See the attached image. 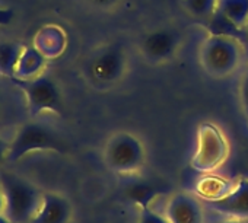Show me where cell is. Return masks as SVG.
<instances>
[{"mask_svg":"<svg viewBox=\"0 0 248 223\" xmlns=\"http://www.w3.org/2000/svg\"><path fill=\"white\" fill-rule=\"evenodd\" d=\"M197 63L210 79H229L247 64L245 44L231 34H209L199 44Z\"/></svg>","mask_w":248,"mask_h":223,"instance_id":"6da1fadb","label":"cell"},{"mask_svg":"<svg viewBox=\"0 0 248 223\" xmlns=\"http://www.w3.org/2000/svg\"><path fill=\"white\" fill-rule=\"evenodd\" d=\"M124 195L140 208H146L161 194V188L148 179H130L124 185Z\"/></svg>","mask_w":248,"mask_h":223,"instance_id":"2e32d148","label":"cell"},{"mask_svg":"<svg viewBox=\"0 0 248 223\" xmlns=\"http://www.w3.org/2000/svg\"><path fill=\"white\" fill-rule=\"evenodd\" d=\"M12 19V12L6 9H0V24H9Z\"/></svg>","mask_w":248,"mask_h":223,"instance_id":"cb8c5ba5","label":"cell"},{"mask_svg":"<svg viewBox=\"0 0 248 223\" xmlns=\"http://www.w3.org/2000/svg\"><path fill=\"white\" fill-rule=\"evenodd\" d=\"M34 47L41 51L47 60L57 59L67 47V35L63 28L57 25H46L35 34Z\"/></svg>","mask_w":248,"mask_h":223,"instance_id":"4fadbf2b","label":"cell"},{"mask_svg":"<svg viewBox=\"0 0 248 223\" xmlns=\"http://www.w3.org/2000/svg\"><path fill=\"white\" fill-rule=\"evenodd\" d=\"M18 80V79H16ZM22 88L31 119H38L43 114H62L63 99L57 83L47 74H40L30 80H18Z\"/></svg>","mask_w":248,"mask_h":223,"instance_id":"ba28073f","label":"cell"},{"mask_svg":"<svg viewBox=\"0 0 248 223\" xmlns=\"http://www.w3.org/2000/svg\"><path fill=\"white\" fill-rule=\"evenodd\" d=\"M184 45V35L175 27H155L145 31L136 43L138 54L151 66H162L178 57Z\"/></svg>","mask_w":248,"mask_h":223,"instance_id":"52a82bcc","label":"cell"},{"mask_svg":"<svg viewBox=\"0 0 248 223\" xmlns=\"http://www.w3.org/2000/svg\"><path fill=\"white\" fill-rule=\"evenodd\" d=\"M11 148V139H8L3 132H0V165L8 162V153Z\"/></svg>","mask_w":248,"mask_h":223,"instance_id":"603a6c76","label":"cell"},{"mask_svg":"<svg viewBox=\"0 0 248 223\" xmlns=\"http://www.w3.org/2000/svg\"><path fill=\"white\" fill-rule=\"evenodd\" d=\"M183 6L193 19L207 22L217 14L219 0H183Z\"/></svg>","mask_w":248,"mask_h":223,"instance_id":"d6986e66","label":"cell"},{"mask_svg":"<svg viewBox=\"0 0 248 223\" xmlns=\"http://www.w3.org/2000/svg\"><path fill=\"white\" fill-rule=\"evenodd\" d=\"M244 31H245V34H247V38H248V25H247V28H245Z\"/></svg>","mask_w":248,"mask_h":223,"instance_id":"83f0119b","label":"cell"},{"mask_svg":"<svg viewBox=\"0 0 248 223\" xmlns=\"http://www.w3.org/2000/svg\"><path fill=\"white\" fill-rule=\"evenodd\" d=\"M0 213H5V194L2 185H0Z\"/></svg>","mask_w":248,"mask_h":223,"instance_id":"d4e9b609","label":"cell"},{"mask_svg":"<svg viewBox=\"0 0 248 223\" xmlns=\"http://www.w3.org/2000/svg\"><path fill=\"white\" fill-rule=\"evenodd\" d=\"M217 223H248V220H239V219H225V220H220Z\"/></svg>","mask_w":248,"mask_h":223,"instance_id":"484cf974","label":"cell"},{"mask_svg":"<svg viewBox=\"0 0 248 223\" xmlns=\"http://www.w3.org/2000/svg\"><path fill=\"white\" fill-rule=\"evenodd\" d=\"M102 159L105 166L117 175H133L146 164V148L133 133L120 130L105 142Z\"/></svg>","mask_w":248,"mask_h":223,"instance_id":"277c9868","label":"cell"},{"mask_svg":"<svg viewBox=\"0 0 248 223\" xmlns=\"http://www.w3.org/2000/svg\"><path fill=\"white\" fill-rule=\"evenodd\" d=\"M139 223H170L165 214H159L149 207L140 208V222Z\"/></svg>","mask_w":248,"mask_h":223,"instance_id":"7402d4cb","label":"cell"},{"mask_svg":"<svg viewBox=\"0 0 248 223\" xmlns=\"http://www.w3.org/2000/svg\"><path fill=\"white\" fill-rule=\"evenodd\" d=\"M217 15L236 31L248 25V0H219Z\"/></svg>","mask_w":248,"mask_h":223,"instance_id":"9a60e30c","label":"cell"},{"mask_svg":"<svg viewBox=\"0 0 248 223\" xmlns=\"http://www.w3.org/2000/svg\"><path fill=\"white\" fill-rule=\"evenodd\" d=\"M24 45L16 41H0V74L15 77V69Z\"/></svg>","mask_w":248,"mask_h":223,"instance_id":"e0dca14e","label":"cell"},{"mask_svg":"<svg viewBox=\"0 0 248 223\" xmlns=\"http://www.w3.org/2000/svg\"><path fill=\"white\" fill-rule=\"evenodd\" d=\"M28 119L30 111L19 82L0 74V132L18 129Z\"/></svg>","mask_w":248,"mask_h":223,"instance_id":"9c48e42d","label":"cell"},{"mask_svg":"<svg viewBox=\"0 0 248 223\" xmlns=\"http://www.w3.org/2000/svg\"><path fill=\"white\" fill-rule=\"evenodd\" d=\"M204 206L228 219L248 220V178H241L225 195L215 200H203Z\"/></svg>","mask_w":248,"mask_h":223,"instance_id":"30bf717a","label":"cell"},{"mask_svg":"<svg viewBox=\"0 0 248 223\" xmlns=\"http://www.w3.org/2000/svg\"><path fill=\"white\" fill-rule=\"evenodd\" d=\"M231 155V145L225 132L215 123H202L196 134V148L191 156V168L200 174L219 169Z\"/></svg>","mask_w":248,"mask_h":223,"instance_id":"8992f818","label":"cell"},{"mask_svg":"<svg viewBox=\"0 0 248 223\" xmlns=\"http://www.w3.org/2000/svg\"><path fill=\"white\" fill-rule=\"evenodd\" d=\"M0 185L5 194V214L12 223H30L41 204L44 191L12 172L0 174Z\"/></svg>","mask_w":248,"mask_h":223,"instance_id":"5b68a950","label":"cell"},{"mask_svg":"<svg viewBox=\"0 0 248 223\" xmlns=\"http://www.w3.org/2000/svg\"><path fill=\"white\" fill-rule=\"evenodd\" d=\"M72 206L69 200L57 193L44 191L41 204L30 223H69Z\"/></svg>","mask_w":248,"mask_h":223,"instance_id":"7c38bea8","label":"cell"},{"mask_svg":"<svg viewBox=\"0 0 248 223\" xmlns=\"http://www.w3.org/2000/svg\"><path fill=\"white\" fill-rule=\"evenodd\" d=\"M130 54L118 43H107L96 47L85 61L83 73L96 89H112L130 73Z\"/></svg>","mask_w":248,"mask_h":223,"instance_id":"7a4b0ae2","label":"cell"},{"mask_svg":"<svg viewBox=\"0 0 248 223\" xmlns=\"http://www.w3.org/2000/svg\"><path fill=\"white\" fill-rule=\"evenodd\" d=\"M238 101L242 116L248 121V63L241 70V77L238 83Z\"/></svg>","mask_w":248,"mask_h":223,"instance_id":"ffe728a7","label":"cell"},{"mask_svg":"<svg viewBox=\"0 0 248 223\" xmlns=\"http://www.w3.org/2000/svg\"><path fill=\"white\" fill-rule=\"evenodd\" d=\"M80 2L92 11L109 14L121 8L126 0H80Z\"/></svg>","mask_w":248,"mask_h":223,"instance_id":"44dd1931","label":"cell"},{"mask_svg":"<svg viewBox=\"0 0 248 223\" xmlns=\"http://www.w3.org/2000/svg\"><path fill=\"white\" fill-rule=\"evenodd\" d=\"M46 64H47V59L41 51H38L34 45L24 47L15 69V79L18 80L34 79L44 73Z\"/></svg>","mask_w":248,"mask_h":223,"instance_id":"5bb4252c","label":"cell"},{"mask_svg":"<svg viewBox=\"0 0 248 223\" xmlns=\"http://www.w3.org/2000/svg\"><path fill=\"white\" fill-rule=\"evenodd\" d=\"M247 150H248V140H247Z\"/></svg>","mask_w":248,"mask_h":223,"instance_id":"f1b7e54d","label":"cell"},{"mask_svg":"<svg viewBox=\"0 0 248 223\" xmlns=\"http://www.w3.org/2000/svg\"><path fill=\"white\" fill-rule=\"evenodd\" d=\"M35 152L63 153L66 152V143L60 133L50 124L37 121V119H28L15 129V133L11 137L8 162H18Z\"/></svg>","mask_w":248,"mask_h":223,"instance_id":"3957f363","label":"cell"},{"mask_svg":"<svg viewBox=\"0 0 248 223\" xmlns=\"http://www.w3.org/2000/svg\"><path fill=\"white\" fill-rule=\"evenodd\" d=\"M165 216L170 223H203L202 203L191 193H177L168 200Z\"/></svg>","mask_w":248,"mask_h":223,"instance_id":"8fae6325","label":"cell"},{"mask_svg":"<svg viewBox=\"0 0 248 223\" xmlns=\"http://www.w3.org/2000/svg\"><path fill=\"white\" fill-rule=\"evenodd\" d=\"M204 177L197 184V193L203 197V200H215L225 195L232 187L225 178L210 174H203Z\"/></svg>","mask_w":248,"mask_h":223,"instance_id":"ac0fdd59","label":"cell"},{"mask_svg":"<svg viewBox=\"0 0 248 223\" xmlns=\"http://www.w3.org/2000/svg\"><path fill=\"white\" fill-rule=\"evenodd\" d=\"M0 223H12V220L5 213H0Z\"/></svg>","mask_w":248,"mask_h":223,"instance_id":"4316f807","label":"cell"}]
</instances>
